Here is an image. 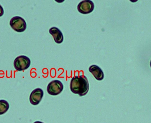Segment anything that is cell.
Instances as JSON below:
<instances>
[{"label":"cell","mask_w":151,"mask_h":123,"mask_svg":"<svg viewBox=\"0 0 151 123\" xmlns=\"http://www.w3.org/2000/svg\"><path fill=\"white\" fill-rule=\"evenodd\" d=\"M13 65L16 70L23 71L29 67L31 65V60L26 56H19L15 59Z\"/></svg>","instance_id":"3"},{"label":"cell","mask_w":151,"mask_h":123,"mask_svg":"<svg viewBox=\"0 0 151 123\" xmlns=\"http://www.w3.org/2000/svg\"><path fill=\"white\" fill-rule=\"evenodd\" d=\"M44 93L40 88H37L34 90L30 94V102L33 106H37L42 99Z\"/></svg>","instance_id":"6"},{"label":"cell","mask_w":151,"mask_h":123,"mask_svg":"<svg viewBox=\"0 0 151 123\" xmlns=\"http://www.w3.org/2000/svg\"><path fill=\"white\" fill-rule=\"evenodd\" d=\"M63 88V85L61 81L54 80L47 85V91L50 95L56 96L62 93Z\"/></svg>","instance_id":"4"},{"label":"cell","mask_w":151,"mask_h":123,"mask_svg":"<svg viewBox=\"0 0 151 123\" xmlns=\"http://www.w3.org/2000/svg\"><path fill=\"white\" fill-rule=\"evenodd\" d=\"M71 91L74 94L83 96L87 94L89 89L88 81L87 77L83 75L73 77L70 82Z\"/></svg>","instance_id":"1"},{"label":"cell","mask_w":151,"mask_h":123,"mask_svg":"<svg viewBox=\"0 0 151 123\" xmlns=\"http://www.w3.org/2000/svg\"><path fill=\"white\" fill-rule=\"evenodd\" d=\"M150 67H151V61H150Z\"/></svg>","instance_id":"12"},{"label":"cell","mask_w":151,"mask_h":123,"mask_svg":"<svg viewBox=\"0 0 151 123\" xmlns=\"http://www.w3.org/2000/svg\"><path fill=\"white\" fill-rule=\"evenodd\" d=\"M34 123H43L42 122H39V121H38V122H35Z\"/></svg>","instance_id":"11"},{"label":"cell","mask_w":151,"mask_h":123,"mask_svg":"<svg viewBox=\"0 0 151 123\" xmlns=\"http://www.w3.org/2000/svg\"><path fill=\"white\" fill-rule=\"evenodd\" d=\"M95 8L94 3L90 0L83 1L79 3L77 6V9L81 13L87 14L93 11Z\"/></svg>","instance_id":"5"},{"label":"cell","mask_w":151,"mask_h":123,"mask_svg":"<svg viewBox=\"0 0 151 123\" xmlns=\"http://www.w3.org/2000/svg\"><path fill=\"white\" fill-rule=\"evenodd\" d=\"M4 13L3 8L0 5V17H2Z\"/></svg>","instance_id":"10"},{"label":"cell","mask_w":151,"mask_h":123,"mask_svg":"<svg viewBox=\"0 0 151 123\" xmlns=\"http://www.w3.org/2000/svg\"><path fill=\"white\" fill-rule=\"evenodd\" d=\"M89 71L98 81H102L104 78V72L100 68L96 65H92L89 68Z\"/></svg>","instance_id":"7"},{"label":"cell","mask_w":151,"mask_h":123,"mask_svg":"<svg viewBox=\"0 0 151 123\" xmlns=\"http://www.w3.org/2000/svg\"><path fill=\"white\" fill-rule=\"evenodd\" d=\"M10 25L12 28L18 33H22L27 28L25 20L21 17L16 16L13 17L10 21Z\"/></svg>","instance_id":"2"},{"label":"cell","mask_w":151,"mask_h":123,"mask_svg":"<svg viewBox=\"0 0 151 123\" xmlns=\"http://www.w3.org/2000/svg\"><path fill=\"white\" fill-rule=\"evenodd\" d=\"M49 33L54 37V40L56 43L60 44L63 41V35L62 32L57 27H51L50 29Z\"/></svg>","instance_id":"8"},{"label":"cell","mask_w":151,"mask_h":123,"mask_svg":"<svg viewBox=\"0 0 151 123\" xmlns=\"http://www.w3.org/2000/svg\"><path fill=\"white\" fill-rule=\"evenodd\" d=\"M9 108V104L4 100H0V115L6 113Z\"/></svg>","instance_id":"9"}]
</instances>
